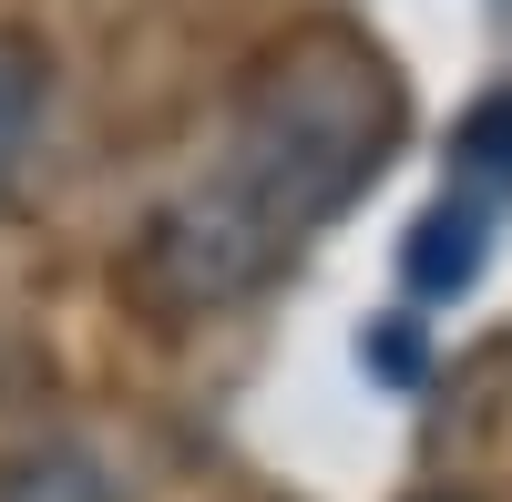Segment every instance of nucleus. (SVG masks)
<instances>
[{
  "label": "nucleus",
  "instance_id": "1",
  "mask_svg": "<svg viewBox=\"0 0 512 502\" xmlns=\"http://www.w3.org/2000/svg\"><path fill=\"white\" fill-rule=\"evenodd\" d=\"M400 154V72L369 52L349 21L287 31L246 72L226 113L216 164L154 205L134 277L164 308H216L267 287L338 205H359L369 175Z\"/></svg>",
  "mask_w": 512,
  "mask_h": 502
},
{
  "label": "nucleus",
  "instance_id": "2",
  "mask_svg": "<svg viewBox=\"0 0 512 502\" xmlns=\"http://www.w3.org/2000/svg\"><path fill=\"white\" fill-rule=\"evenodd\" d=\"M482 257H492V216H482V205H461V195H441L431 216L410 226L400 277H410V298H461V287L482 277Z\"/></svg>",
  "mask_w": 512,
  "mask_h": 502
},
{
  "label": "nucleus",
  "instance_id": "3",
  "mask_svg": "<svg viewBox=\"0 0 512 502\" xmlns=\"http://www.w3.org/2000/svg\"><path fill=\"white\" fill-rule=\"evenodd\" d=\"M451 195L482 205V216L512 205V93H482L472 113H461V134H451Z\"/></svg>",
  "mask_w": 512,
  "mask_h": 502
},
{
  "label": "nucleus",
  "instance_id": "4",
  "mask_svg": "<svg viewBox=\"0 0 512 502\" xmlns=\"http://www.w3.org/2000/svg\"><path fill=\"white\" fill-rule=\"evenodd\" d=\"M41 103H52V52L31 31H0V185L21 175V154L41 134Z\"/></svg>",
  "mask_w": 512,
  "mask_h": 502
},
{
  "label": "nucleus",
  "instance_id": "5",
  "mask_svg": "<svg viewBox=\"0 0 512 502\" xmlns=\"http://www.w3.org/2000/svg\"><path fill=\"white\" fill-rule=\"evenodd\" d=\"M0 502H123V482L93 462V451L52 441V451H21V462L0 472Z\"/></svg>",
  "mask_w": 512,
  "mask_h": 502
}]
</instances>
